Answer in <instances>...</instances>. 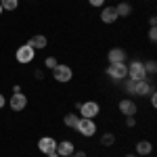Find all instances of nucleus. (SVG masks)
Masks as SVG:
<instances>
[{"instance_id": "obj_23", "label": "nucleus", "mask_w": 157, "mask_h": 157, "mask_svg": "<svg viewBox=\"0 0 157 157\" xmlns=\"http://www.w3.org/2000/svg\"><path fill=\"white\" fill-rule=\"evenodd\" d=\"M149 40H151V42L157 40V27H151V29H149Z\"/></svg>"}, {"instance_id": "obj_13", "label": "nucleus", "mask_w": 157, "mask_h": 157, "mask_svg": "<svg viewBox=\"0 0 157 157\" xmlns=\"http://www.w3.org/2000/svg\"><path fill=\"white\" fill-rule=\"evenodd\" d=\"M151 90H153V88H151V84H149V80H140V82H136L134 94H138V97H147Z\"/></svg>"}, {"instance_id": "obj_7", "label": "nucleus", "mask_w": 157, "mask_h": 157, "mask_svg": "<svg viewBox=\"0 0 157 157\" xmlns=\"http://www.w3.org/2000/svg\"><path fill=\"white\" fill-rule=\"evenodd\" d=\"M57 149V140L52 138V136H42L40 140H38V151L40 153H44V155H48Z\"/></svg>"}, {"instance_id": "obj_9", "label": "nucleus", "mask_w": 157, "mask_h": 157, "mask_svg": "<svg viewBox=\"0 0 157 157\" xmlns=\"http://www.w3.org/2000/svg\"><path fill=\"white\" fill-rule=\"evenodd\" d=\"M55 151L59 153V157H69L75 151V145H73L71 140H61V143H57V149Z\"/></svg>"}, {"instance_id": "obj_6", "label": "nucleus", "mask_w": 157, "mask_h": 157, "mask_svg": "<svg viewBox=\"0 0 157 157\" xmlns=\"http://www.w3.org/2000/svg\"><path fill=\"white\" fill-rule=\"evenodd\" d=\"M15 57H17V61H19V63H32V61H34V57H36V50L32 48V44L27 42V44H23V46H19V48H17Z\"/></svg>"}, {"instance_id": "obj_16", "label": "nucleus", "mask_w": 157, "mask_h": 157, "mask_svg": "<svg viewBox=\"0 0 157 157\" xmlns=\"http://www.w3.org/2000/svg\"><path fill=\"white\" fill-rule=\"evenodd\" d=\"M115 13H117V17H130V13H132V6H130L128 2H120V4L115 6Z\"/></svg>"}, {"instance_id": "obj_8", "label": "nucleus", "mask_w": 157, "mask_h": 157, "mask_svg": "<svg viewBox=\"0 0 157 157\" xmlns=\"http://www.w3.org/2000/svg\"><path fill=\"white\" fill-rule=\"evenodd\" d=\"M25 107H27V97L23 92H15L11 97V109L13 111H23Z\"/></svg>"}, {"instance_id": "obj_11", "label": "nucleus", "mask_w": 157, "mask_h": 157, "mask_svg": "<svg viewBox=\"0 0 157 157\" xmlns=\"http://www.w3.org/2000/svg\"><path fill=\"white\" fill-rule=\"evenodd\" d=\"M120 17H117V13H115V6H105L103 13H101V21L103 23H113V21H117Z\"/></svg>"}, {"instance_id": "obj_22", "label": "nucleus", "mask_w": 157, "mask_h": 157, "mask_svg": "<svg viewBox=\"0 0 157 157\" xmlns=\"http://www.w3.org/2000/svg\"><path fill=\"white\" fill-rule=\"evenodd\" d=\"M126 126H128V128H134V126H136V117H134V115H128V117H126Z\"/></svg>"}, {"instance_id": "obj_3", "label": "nucleus", "mask_w": 157, "mask_h": 157, "mask_svg": "<svg viewBox=\"0 0 157 157\" xmlns=\"http://www.w3.org/2000/svg\"><path fill=\"white\" fill-rule=\"evenodd\" d=\"M128 78H130V80H136V82L147 80L145 63H140V61H132V63L128 65Z\"/></svg>"}, {"instance_id": "obj_21", "label": "nucleus", "mask_w": 157, "mask_h": 157, "mask_svg": "<svg viewBox=\"0 0 157 157\" xmlns=\"http://www.w3.org/2000/svg\"><path fill=\"white\" fill-rule=\"evenodd\" d=\"M59 63H57V59L55 57H46V61H44V67H48V69H55Z\"/></svg>"}, {"instance_id": "obj_5", "label": "nucleus", "mask_w": 157, "mask_h": 157, "mask_svg": "<svg viewBox=\"0 0 157 157\" xmlns=\"http://www.w3.org/2000/svg\"><path fill=\"white\" fill-rule=\"evenodd\" d=\"M75 130L82 134V136H94V134H97V124H94V120H86V117H80L78 126H75Z\"/></svg>"}, {"instance_id": "obj_27", "label": "nucleus", "mask_w": 157, "mask_h": 157, "mask_svg": "<svg viewBox=\"0 0 157 157\" xmlns=\"http://www.w3.org/2000/svg\"><path fill=\"white\" fill-rule=\"evenodd\" d=\"M4 105H6V98H4V97H2V94H0V109L4 107Z\"/></svg>"}, {"instance_id": "obj_26", "label": "nucleus", "mask_w": 157, "mask_h": 157, "mask_svg": "<svg viewBox=\"0 0 157 157\" xmlns=\"http://www.w3.org/2000/svg\"><path fill=\"white\" fill-rule=\"evenodd\" d=\"M149 25H151V27H155V25H157V19H155V17H151V19H149Z\"/></svg>"}, {"instance_id": "obj_15", "label": "nucleus", "mask_w": 157, "mask_h": 157, "mask_svg": "<svg viewBox=\"0 0 157 157\" xmlns=\"http://www.w3.org/2000/svg\"><path fill=\"white\" fill-rule=\"evenodd\" d=\"M136 153H138V155H151V153H153V145H151L149 140H140V143L136 145Z\"/></svg>"}, {"instance_id": "obj_20", "label": "nucleus", "mask_w": 157, "mask_h": 157, "mask_svg": "<svg viewBox=\"0 0 157 157\" xmlns=\"http://www.w3.org/2000/svg\"><path fill=\"white\" fill-rule=\"evenodd\" d=\"M145 71H147V73H151V75H153V73L157 71L155 61H147V63H145Z\"/></svg>"}, {"instance_id": "obj_1", "label": "nucleus", "mask_w": 157, "mask_h": 157, "mask_svg": "<svg viewBox=\"0 0 157 157\" xmlns=\"http://www.w3.org/2000/svg\"><path fill=\"white\" fill-rule=\"evenodd\" d=\"M78 109H80V115H82V117H86V120H94V117L98 115V111H101L98 103H94V101L78 103Z\"/></svg>"}, {"instance_id": "obj_24", "label": "nucleus", "mask_w": 157, "mask_h": 157, "mask_svg": "<svg viewBox=\"0 0 157 157\" xmlns=\"http://www.w3.org/2000/svg\"><path fill=\"white\" fill-rule=\"evenodd\" d=\"M88 4H90V6H103L105 0H88Z\"/></svg>"}, {"instance_id": "obj_30", "label": "nucleus", "mask_w": 157, "mask_h": 157, "mask_svg": "<svg viewBox=\"0 0 157 157\" xmlns=\"http://www.w3.org/2000/svg\"><path fill=\"white\" fill-rule=\"evenodd\" d=\"M126 157H136V155H126Z\"/></svg>"}, {"instance_id": "obj_28", "label": "nucleus", "mask_w": 157, "mask_h": 157, "mask_svg": "<svg viewBox=\"0 0 157 157\" xmlns=\"http://www.w3.org/2000/svg\"><path fill=\"white\" fill-rule=\"evenodd\" d=\"M46 157H59V153H57V151H52V153H48Z\"/></svg>"}, {"instance_id": "obj_4", "label": "nucleus", "mask_w": 157, "mask_h": 157, "mask_svg": "<svg viewBox=\"0 0 157 157\" xmlns=\"http://www.w3.org/2000/svg\"><path fill=\"white\" fill-rule=\"evenodd\" d=\"M71 75H73L71 67H69V65H63V63H59V65L52 69V78H55L57 82H61V84H67V82L71 80Z\"/></svg>"}, {"instance_id": "obj_2", "label": "nucleus", "mask_w": 157, "mask_h": 157, "mask_svg": "<svg viewBox=\"0 0 157 157\" xmlns=\"http://www.w3.org/2000/svg\"><path fill=\"white\" fill-rule=\"evenodd\" d=\"M107 75L111 80H126L128 78V65L126 63H109Z\"/></svg>"}, {"instance_id": "obj_19", "label": "nucleus", "mask_w": 157, "mask_h": 157, "mask_svg": "<svg viewBox=\"0 0 157 157\" xmlns=\"http://www.w3.org/2000/svg\"><path fill=\"white\" fill-rule=\"evenodd\" d=\"M113 143H115V136H113L111 132H107V134L101 136V145H103V147H111Z\"/></svg>"}, {"instance_id": "obj_10", "label": "nucleus", "mask_w": 157, "mask_h": 157, "mask_svg": "<svg viewBox=\"0 0 157 157\" xmlns=\"http://www.w3.org/2000/svg\"><path fill=\"white\" fill-rule=\"evenodd\" d=\"M120 113H124L126 117L128 115H136V103L130 98H121L120 101Z\"/></svg>"}, {"instance_id": "obj_12", "label": "nucleus", "mask_w": 157, "mask_h": 157, "mask_svg": "<svg viewBox=\"0 0 157 157\" xmlns=\"http://www.w3.org/2000/svg\"><path fill=\"white\" fill-rule=\"evenodd\" d=\"M107 59H109V63H126V52L121 48H111Z\"/></svg>"}, {"instance_id": "obj_25", "label": "nucleus", "mask_w": 157, "mask_h": 157, "mask_svg": "<svg viewBox=\"0 0 157 157\" xmlns=\"http://www.w3.org/2000/svg\"><path fill=\"white\" fill-rule=\"evenodd\" d=\"M69 157H86V153H84V151H73Z\"/></svg>"}, {"instance_id": "obj_14", "label": "nucleus", "mask_w": 157, "mask_h": 157, "mask_svg": "<svg viewBox=\"0 0 157 157\" xmlns=\"http://www.w3.org/2000/svg\"><path fill=\"white\" fill-rule=\"evenodd\" d=\"M29 44H32V48H34V50H38V48H46L48 40H46V36L38 34V36H34L32 40H29Z\"/></svg>"}, {"instance_id": "obj_18", "label": "nucleus", "mask_w": 157, "mask_h": 157, "mask_svg": "<svg viewBox=\"0 0 157 157\" xmlns=\"http://www.w3.org/2000/svg\"><path fill=\"white\" fill-rule=\"evenodd\" d=\"M0 6L2 11H15L19 6V0H0Z\"/></svg>"}, {"instance_id": "obj_29", "label": "nucleus", "mask_w": 157, "mask_h": 157, "mask_svg": "<svg viewBox=\"0 0 157 157\" xmlns=\"http://www.w3.org/2000/svg\"><path fill=\"white\" fill-rule=\"evenodd\" d=\"M2 13H4V11H2V6H0V15H2Z\"/></svg>"}, {"instance_id": "obj_17", "label": "nucleus", "mask_w": 157, "mask_h": 157, "mask_svg": "<svg viewBox=\"0 0 157 157\" xmlns=\"http://www.w3.org/2000/svg\"><path fill=\"white\" fill-rule=\"evenodd\" d=\"M63 121H65V126H67V128H73V130H75L78 121H80V115H78V113H67Z\"/></svg>"}]
</instances>
